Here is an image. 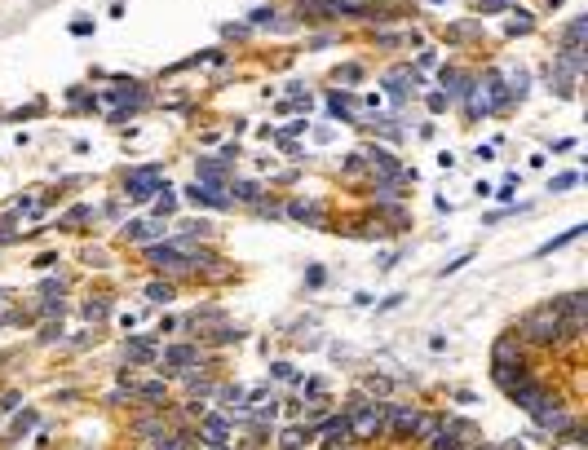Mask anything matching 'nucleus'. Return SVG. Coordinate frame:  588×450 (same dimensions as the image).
Masks as SVG:
<instances>
[{
	"label": "nucleus",
	"instance_id": "f3484780",
	"mask_svg": "<svg viewBox=\"0 0 588 450\" xmlns=\"http://www.w3.org/2000/svg\"><path fill=\"white\" fill-rule=\"evenodd\" d=\"M199 181H208V186H230V181H226V159H199Z\"/></svg>",
	"mask_w": 588,
	"mask_h": 450
},
{
	"label": "nucleus",
	"instance_id": "2eb2a0df",
	"mask_svg": "<svg viewBox=\"0 0 588 450\" xmlns=\"http://www.w3.org/2000/svg\"><path fill=\"white\" fill-rule=\"evenodd\" d=\"M310 442H314V429H296V424H292V429L279 433V446L283 450H305Z\"/></svg>",
	"mask_w": 588,
	"mask_h": 450
},
{
	"label": "nucleus",
	"instance_id": "4be33fe9",
	"mask_svg": "<svg viewBox=\"0 0 588 450\" xmlns=\"http://www.w3.org/2000/svg\"><path fill=\"white\" fill-rule=\"evenodd\" d=\"M146 300H151V305H168V300H173V283H151Z\"/></svg>",
	"mask_w": 588,
	"mask_h": 450
},
{
	"label": "nucleus",
	"instance_id": "2f4dec72",
	"mask_svg": "<svg viewBox=\"0 0 588 450\" xmlns=\"http://www.w3.org/2000/svg\"><path fill=\"white\" fill-rule=\"evenodd\" d=\"M217 340H221V345H230V340H244V331H239V327H221Z\"/></svg>",
	"mask_w": 588,
	"mask_h": 450
},
{
	"label": "nucleus",
	"instance_id": "7ed1b4c3",
	"mask_svg": "<svg viewBox=\"0 0 588 450\" xmlns=\"http://www.w3.org/2000/svg\"><path fill=\"white\" fill-rule=\"evenodd\" d=\"M124 190H128V199H137V203H146L155 199V190H164V181H160V168H133V173L124 177Z\"/></svg>",
	"mask_w": 588,
	"mask_h": 450
},
{
	"label": "nucleus",
	"instance_id": "c9c22d12",
	"mask_svg": "<svg viewBox=\"0 0 588 450\" xmlns=\"http://www.w3.org/2000/svg\"><path fill=\"white\" fill-rule=\"evenodd\" d=\"M53 265H58V257H53V252H44V257L35 261V270H53Z\"/></svg>",
	"mask_w": 588,
	"mask_h": 450
},
{
	"label": "nucleus",
	"instance_id": "7c9ffc66",
	"mask_svg": "<svg viewBox=\"0 0 588 450\" xmlns=\"http://www.w3.org/2000/svg\"><path fill=\"white\" fill-rule=\"evenodd\" d=\"M40 340H62V322H44V331Z\"/></svg>",
	"mask_w": 588,
	"mask_h": 450
},
{
	"label": "nucleus",
	"instance_id": "9b49d317",
	"mask_svg": "<svg viewBox=\"0 0 588 450\" xmlns=\"http://www.w3.org/2000/svg\"><path fill=\"white\" fill-rule=\"evenodd\" d=\"M283 216H292V221H310V225H323V208L319 203H305V199H292L283 208Z\"/></svg>",
	"mask_w": 588,
	"mask_h": 450
},
{
	"label": "nucleus",
	"instance_id": "58836bf2",
	"mask_svg": "<svg viewBox=\"0 0 588 450\" xmlns=\"http://www.w3.org/2000/svg\"><path fill=\"white\" fill-rule=\"evenodd\" d=\"M212 450H226V446H212Z\"/></svg>",
	"mask_w": 588,
	"mask_h": 450
},
{
	"label": "nucleus",
	"instance_id": "c85d7f7f",
	"mask_svg": "<svg viewBox=\"0 0 588 450\" xmlns=\"http://www.w3.org/2000/svg\"><path fill=\"white\" fill-rule=\"evenodd\" d=\"M257 216H270V221H274V216H283V208H279V203H266V199H261V203H257Z\"/></svg>",
	"mask_w": 588,
	"mask_h": 450
},
{
	"label": "nucleus",
	"instance_id": "6ab92c4d",
	"mask_svg": "<svg viewBox=\"0 0 588 450\" xmlns=\"http://www.w3.org/2000/svg\"><path fill=\"white\" fill-rule=\"evenodd\" d=\"M438 429H442V415H425V419L416 415V429H412V433L420 437V442H434V437H438Z\"/></svg>",
	"mask_w": 588,
	"mask_h": 450
},
{
	"label": "nucleus",
	"instance_id": "9d476101",
	"mask_svg": "<svg viewBox=\"0 0 588 450\" xmlns=\"http://www.w3.org/2000/svg\"><path fill=\"white\" fill-rule=\"evenodd\" d=\"M124 239L128 243H155V239H164V225H155V221H128L124 225Z\"/></svg>",
	"mask_w": 588,
	"mask_h": 450
},
{
	"label": "nucleus",
	"instance_id": "c756f323",
	"mask_svg": "<svg viewBox=\"0 0 588 450\" xmlns=\"http://www.w3.org/2000/svg\"><path fill=\"white\" fill-rule=\"evenodd\" d=\"M173 208H177V199H173V194H160V199H155V212H160V216H164V212H173Z\"/></svg>",
	"mask_w": 588,
	"mask_h": 450
},
{
	"label": "nucleus",
	"instance_id": "0eeeda50",
	"mask_svg": "<svg viewBox=\"0 0 588 450\" xmlns=\"http://www.w3.org/2000/svg\"><path fill=\"white\" fill-rule=\"evenodd\" d=\"M350 437L354 433H350V419H345V415H336V419L323 424V450H345V446H350Z\"/></svg>",
	"mask_w": 588,
	"mask_h": 450
},
{
	"label": "nucleus",
	"instance_id": "dca6fc26",
	"mask_svg": "<svg viewBox=\"0 0 588 450\" xmlns=\"http://www.w3.org/2000/svg\"><path fill=\"white\" fill-rule=\"evenodd\" d=\"M226 194H230V203L239 199V203H261V186L257 181H230L226 186Z\"/></svg>",
	"mask_w": 588,
	"mask_h": 450
},
{
	"label": "nucleus",
	"instance_id": "393cba45",
	"mask_svg": "<svg viewBox=\"0 0 588 450\" xmlns=\"http://www.w3.org/2000/svg\"><path fill=\"white\" fill-rule=\"evenodd\" d=\"M89 216H93V208H71V212H67V216H62V221H58V225H67V230H71V225L89 221Z\"/></svg>",
	"mask_w": 588,
	"mask_h": 450
},
{
	"label": "nucleus",
	"instance_id": "b1692460",
	"mask_svg": "<svg viewBox=\"0 0 588 450\" xmlns=\"http://www.w3.org/2000/svg\"><path fill=\"white\" fill-rule=\"evenodd\" d=\"M266 22H270V27H274V9H270V5H261V9H252V18H248V27H266Z\"/></svg>",
	"mask_w": 588,
	"mask_h": 450
},
{
	"label": "nucleus",
	"instance_id": "f8f14e48",
	"mask_svg": "<svg viewBox=\"0 0 588 450\" xmlns=\"http://www.w3.org/2000/svg\"><path fill=\"white\" fill-rule=\"evenodd\" d=\"M328 106H332V115H336V119H350V124H358V102H354L350 93H341V89L328 93Z\"/></svg>",
	"mask_w": 588,
	"mask_h": 450
},
{
	"label": "nucleus",
	"instance_id": "cd10ccee",
	"mask_svg": "<svg viewBox=\"0 0 588 450\" xmlns=\"http://www.w3.org/2000/svg\"><path fill=\"white\" fill-rule=\"evenodd\" d=\"M575 181H580V173H562V177H553V186H548V190H571Z\"/></svg>",
	"mask_w": 588,
	"mask_h": 450
},
{
	"label": "nucleus",
	"instance_id": "473e14b6",
	"mask_svg": "<svg viewBox=\"0 0 588 450\" xmlns=\"http://www.w3.org/2000/svg\"><path fill=\"white\" fill-rule=\"evenodd\" d=\"M274 380H296V371L287 362H274Z\"/></svg>",
	"mask_w": 588,
	"mask_h": 450
},
{
	"label": "nucleus",
	"instance_id": "aec40b11",
	"mask_svg": "<svg viewBox=\"0 0 588 450\" xmlns=\"http://www.w3.org/2000/svg\"><path fill=\"white\" fill-rule=\"evenodd\" d=\"M84 318H89V322H106V318H111V300H106V296L84 300Z\"/></svg>",
	"mask_w": 588,
	"mask_h": 450
},
{
	"label": "nucleus",
	"instance_id": "412c9836",
	"mask_svg": "<svg viewBox=\"0 0 588 450\" xmlns=\"http://www.w3.org/2000/svg\"><path fill=\"white\" fill-rule=\"evenodd\" d=\"M35 429V410H22V415L14 419V429H9V442H18V437H27Z\"/></svg>",
	"mask_w": 588,
	"mask_h": 450
},
{
	"label": "nucleus",
	"instance_id": "39448f33",
	"mask_svg": "<svg viewBox=\"0 0 588 450\" xmlns=\"http://www.w3.org/2000/svg\"><path fill=\"white\" fill-rule=\"evenodd\" d=\"M186 199L199 203V208H230V194H226V186H208V181L186 186Z\"/></svg>",
	"mask_w": 588,
	"mask_h": 450
},
{
	"label": "nucleus",
	"instance_id": "f03ea898",
	"mask_svg": "<svg viewBox=\"0 0 588 450\" xmlns=\"http://www.w3.org/2000/svg\"><path fill=\"white\" fill-rule=\"evenodd\" d=\"M190 257H195L190 243H146V261L160 274H186V270H195Z\"/></svg>",
	"mask_w": 588,
	"mask_h": 450
},
{
	"label": "nucleus",
	"instance_id": "5701e85b",
	"mask_svg": "<svg viewBox=\"0 0 588 450\" xmlns=\"http://www.w3.org/2000/svg\"><path fill=\"white\" fill-rule=\"evenodd\" d=\"M434 450H469V446H464L460 437H451L447 429H438V437H434Z\"/></svg>",
	"mask_w": 588,
	"mask_h": 450
},
{
	"label": "nucleus",
	"instance_id": "f704fd0d",
	"mask_svg": "<svg viewBox=\"0 0 588 450\" xmlns=\"http://www.w3.org/2000/svg\"><path fill=\"white\" fill-rule=\"evenodd\" d=\"M345 173H363V155H350V159H345Z\"/></svg>",
	"mask_w": 588,
	"mask_h": 450
},
{
	"label": "nucleus",
	"instance_id": "a211bd4d",
	"mask_svg": "<svg viewBox=\"0 0 588 450\" xmlns=\"http://www.w3.org/2000/svg\"><path fill=\"white\" fill-rule=\"evenodd\" d=\"M580 234H584V225H571V230H566V234H557V239H548V243H539V248H535V257H548V252H557V248H566V243H575V239H580Z\"/></svg>",
	"mask_w": 588,
	"mask_h": 450
},
{
	"label": "nucleus",
	"instance_id": "20e7f679",
	"mask_svg": "<svg viewBox=\"0 0 588 450\" xmlns=\"http://www.w3.org/2000/svg\"><path fill=\"white\" fill-rule=\"evenodd\" d=\"M199 362V349L195 345H168L160 358H155V367H160L164 375H177V371H186V367H195Z\"/></svg>",
	"mask_w": 588,
	"mask_h": 450
},
{
	"label": "nucleus",
	"instance_id": "1a4fd4ad",
	"mask_svg": "<svg viewBox=\"0 0 588 450\" xmlns=\"http://www.w3.org/2000/svg\"><path fill=\"white\" fill-rule=\"evenodd\" d=\"M124 358H128V362H155V358H160V349H155V336L128 340V345H124Z\"/></svg>",
	"mask_w": 588,
	"mask_h": 450
},
{
	"label": "nucleus",
	"instance_id": "a878e982",
	"mask_svg": "<svg viewBox=\"0 0 588 450\" xmlns=\"http://www.w3.org/2000/svg\"><path fill=\"white\" fill-rule=\"evenodd\" d=\"M531 27H535V22L526 18V14H522V18H509V35H526Z\"/></svg>",
	"mask_w": 588,
	"mask_h": 450
},
{
	"label": "nucleus",
	"instance_id": "bb28decb",
	"mask_svg": "<svg viewBox=\"0 0 588 450\" xmlns=\"http://www.w3.org/2000/svg\"><path fill=\"white\" fill-rule=\"evenodd\" d=\"M336 80H345V84L363 80V67H354V62H350V67H341V71H336Z\"/></svg>",
	"mask_w": 588,
	"mask_h": 450
},
{
	"label": "nucleus",
	"instance_id": "ddd939ff",
	"mask_svg": "<svg viewBox=\"0 0 588 450\" xmlns=\"http://www.w3.org/2000/svg\"><path fill=\"white\" fill-rule=\"evenodd\" d=\"M226 437H230V419H226V415H208V419H203V442H208V446H226Z\"/></svg>",
	"mask_w": 588,
	"mask_h": 450
},
{
	"label": "nucleus",
	"instance_id": "423d86ee",
	"mask_svg": "<svg viewBox=\"0 0 588 450\" xmlns=\"http://www.w3.org/2000/svg\"><path fill=\"white\" fill-rule=\"evenodd\" d=\"M385 415H389V437H394V442H407V437H412V429H416V410L403 406V402H389Z\"/></svg>",
	"mask_w": 588,
	"mask_h": 450
},
{
	"label": "nucleus",
	"instance_id": "4468645a",
	"mask_svg": "<svg viewBox=\"0 0 588 450\" xmlns=\"http://www.w3.org/2000/svg\"><path fill=\"white\" fill-rule=\"evenodd\" d=\"M491 358H496V367H504V362H518V331L500 336L496 349H491Z\"/></svg>",
	"mask_w": 588,
	"mask_h": 450
},
{
	"label": "nucleus",
	"instance_id": "72a5a7b5",
	"mask_svg": "<svg viewBox=\"0 0 588 450\" xmlns=\"http://www.w3.org/2000/svg\"><path fill=\"white\" fill-rule=\"evenodd\" d=\"M429 111H447V93H429Z\"/></svg>",
	"mask_w": 588,
	"mask_h": 450
},
{
	"label": "nucleus",
	"instance_id": "e433bc0d",
	"mask_svg": "<svg viewBox=\"0 0 588 450\" xmlns=\"http://www.w3.org/2000/svg\"><path fill=\"white\" fill-rule=\"evenodd\" d=\"M71 31H76V35H89V31H93V22H89V18H80V22H71Z\"/></svg>",
	"mask_w": 588,
	"mask_h": 450
},
{
	"label": "nucleus",
	"instance_id": "6e6552de",
	"mask_svg": "<svg viewBox=\"0 0 588 450\" xmlns=\"http://www.w3.org/2000/svg\"><path fill=\"white\" fill-rule=\"evenodd\" d=\"M416 84H420V71H412V67H398V71L385 76V89L394 97H407V89H416Z\"/></svg>",
	"mask_w": 588,
	"mask_h": 450
},
{
	"label": "nucleus",
	"instance_id": "4c0bfd02",
	"mask_svg": "<svg viewBox=\"0 0 588 450\" xmlns=\"http://www.w3.org/2000/svg\"><path fill=\"white\" fill-rule=\"evenodd\" d=\"M509 0H482V14H496V9H504Z\"/></svg>",
	"mask_w": 588,
	"mask_h": 450
},
{
	"label": "nucleus",
	"instance_id": "f257e3e1",
	"mask_svg": "<svg viewBox=\"0 0 588 450\" xmlns=\"http://www.w3.org/2000/svg\"><path fill=\"white\" fill-rule=\"evenodd\" d=\"M522 340H531V345H557L562 340V318H557V309L553 305H539V309H531L522 318Z\"/></svg>",
	"mask_w": 588,
	"mask_h": 450
}]
</instances>
